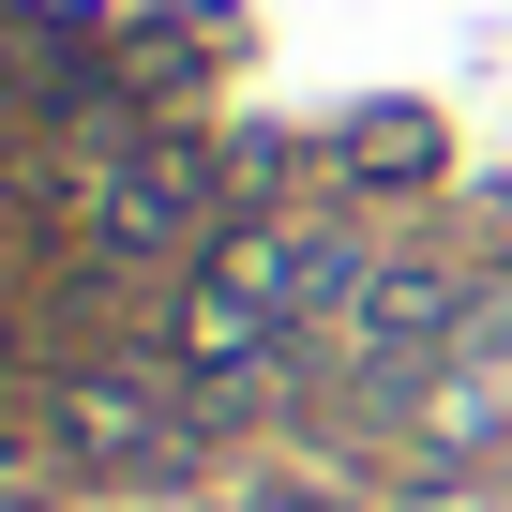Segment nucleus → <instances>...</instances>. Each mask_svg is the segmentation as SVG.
Here are the masks:
<instances>
[{"label":"nucleus","instance_id":"obj_1","mask_svg":"<svg viewBox=\"0 0 512 512\" xmlns=\"http://www.w3.org/2000/svg\"><path fill=\"white\" fill-rule=\"evenodd\" d=\"M467 317H482V287L452 272V256H377V287L332 317V347H347L362 377H407V362H422V347H452Z\"/></svg>","mask_w":512,"mask_h":512},{"label":"nucleus","instance_id":"obj_2","mask_svg":"<svg viewBox=\"0 0 512 512\" xmlns=\"http://www.w3.org/2000/svg\"><path fill=\"white\" fill-rule=\"evenodd\" d=\"M211 226V166L196 151H121L106 181H91V241L106 256H166V241H196Z\"/></svg>","mask_w":512,"mask_h":512},{"label":"nucleus","instance_id":"obj_3","mask_svg":"<svg viewBox=\"0 0 512 512\" xmlns=\"http://www.w3.org/2000/svg\"><path fill=\"white\" fill-rule=\"evenodd\" d=\"M61 422H76V452H121V467L181 452V392H166V377H76Z\"/></svg>","mask_w":512,"mask_h":512}]
</instances>
